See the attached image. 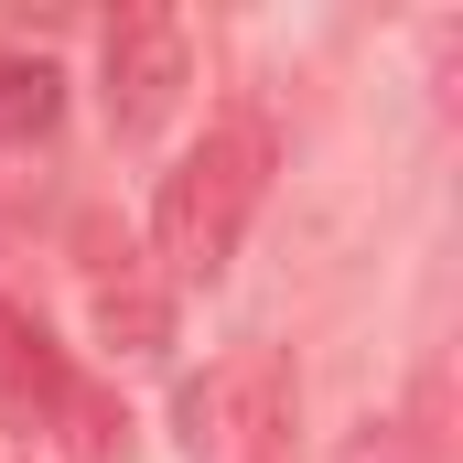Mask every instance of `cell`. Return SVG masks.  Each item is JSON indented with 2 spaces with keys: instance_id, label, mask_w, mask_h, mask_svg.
Here are the masks:
<instances>
[{
  "instance_id": "obj_5",
  "label": "cell",
  "mask_w": 463,
  "mask_h": 463,
  "mask_svg": "<svg viewBox=\"0 0 463 463\" xmlns=\"http://www.w3.org/2000/svg\"><path fill=\"white\" fill-rule=\"evenodd\" d=\"M345 463H431V442H420V431H399V420H366V431L345 442Z\"/></svg>"
},
{
  "instance_id": "obj_4",
  "label": "cell",
  "mask_w": 463,
  "mask_h": 463,
  "mask_svg": "<svg viewBox=\"0 0 463 463\" xmlns=\"http://www.w3.org/2000/svg\"><path fill=\"white\" fill-rule=\"evenodd\" d=\"M54 109H65V87H54V65L33 54H0V140H43L54 129Z\"/></svg>"
},
{
  "instance_id": "obj_1",
  "label": "cell",
  "mask_w": 463,
  "mask_h": 463,
  "mask_svg": "<svg viewBox=\"0 0 463 463\" xmlns=\"http://www.w3.org/2000/svg\"><path fill=\"white\" fill-rule=\"evenodd\" d=\"M259 184H269V118L227 109L173 173H162V205H151V248L173 280H216L237 259V237L259 216Z\"/></svg>"
},
{
  "instance_id": "obj_2",
  "label": "cell",
  "mask_w": 463,
  "mask_h": 463,
  "mask_svg": "<svg viewBox=\"0 0 463 463\" xmlns=\"http://www.w3.org/2000/svg\"><path fill=\"white\" fill-rule=\"evenodd\" d=\"M109 118H118V140H151L162 118H173V98L194 87V33H184V11H118L109 22Z\"/></svg>"
},
{
  "instance_id": "obj_3",
  "label": "cell",
  "mask_w": 463,
  "mask_h": 463,
  "mask_svg": "<svg viewBox=\"0 0 463 463\" xmlns=\"http://www.w3.org/2000/svg\"><path fill=\"white\" fill-rule=\"evenodd\" d=\"M65 388H76V377H65V355L43 345V324L0 302V420H54Z\"/></svg>"
}]
</instances>
